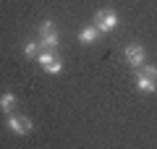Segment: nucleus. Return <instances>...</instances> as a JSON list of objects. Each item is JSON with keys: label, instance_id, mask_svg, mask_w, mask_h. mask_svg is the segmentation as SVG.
<instances>
[{"label": "nucleus", "instance_id": "obj_1", "mask_svg": "<svg viewBox=\"0 0 157 149\" xmlns=\"http://www.w3.org/2000/svg\"><path fill=\"white\" fill-rule=\"evenodd\" d=\"M136 89L139 92H144V94H152L157 89V68L155 66H141V68H136Z\"/></svg>", "mask_w": 157, "mask_h": 149}, {"label": "nucleus", "instance_id": "obj_4", "mask_svg": "<svg viewBox=\"0 0 157 149\" xmlns=\"http://www.w3.org/2000/svg\"><path fill=\"white\" fill-rule=\"evenodd\" d=\"M123 55H126V63H128L131 68H141L144 60H147V50L141 47V44H126Z\"/></svg>", "mask_w": 157, "mask_h": 149}, {"label": "nucleus", "instance_id": "obj_2", "mask_svg": "<svg viewBox=\"0 0 157 149\" xmlns=\"http://www.w3.org/2000/svg\"><path fill=\"white\" fill-rule=\"evenodd\" d=\"M6 123H8V128H11L16 136H26V133H32V128H34V123L29 120L26 115H13V113H8Z\"/></svg>", "mask_w": 157, "mask_h": 149}, {"label": "nucleus", "instance_id": "obj_3", "mask_svg": "<svg viewBox=\"0 0 157 149\" xmlns=\"http://www.w3.org/2000/svg\"><path fill=\"white\" fill-rule=\"evenodd\" d=\"M94 26L100 29L102 34H107V32H113V29L118 26V16L110 11V8H102V11H97V16H94Z\"/></svg>", "mask_w": 157, "mask_h": 149}, {"label": "nucleus", "instance_id": "obj_7", "mask_svg": "<svg viewBox=\"0 0 157 149\" xmlns=\"http://www.w3.org/2000/svg\"><path fill=\"white\" fill-rule=\"evenodd\" d=\"M100 29H97L94 26V24H92V26H84V29H81V34H78V39H81V42H84V44H89V42H94V39L97 37H100Z\"/></svg>", "mask_w": 157, "mask_h": 149}, {"label": "nucleus", "instance_id": "obj_5", "mask_svg": "<svg viewBox=\"0 0 157 149\" xmlns=\"http://www.w3.org/2000/svg\"><path fill=\"white\" fill-rule=\"evenodd\" d=\"M39 66L45 68L47 73H52V76H55V73H60V71H63V63L58 60L55 55H52L50 50H47V52H39Z\"/></svg>", "mask_w": 157, "mask_h": 149}, {"label": "nucleus", "instance_id": "obj_8", "mask_svg": "<svg viewBox=\"0 0 157 149\" xmlns=\"http://www.w3.org/2000/svg\"><path fill=\"white\" fill-rule=\"evenodd\" d=\"M13 107H16V94H3V97H0V110L13 113Z\"/></svg>", "mask_w": 157, "mask_h": 149}, {"label": "nucleus", "instance_id": "obj_9", "mask_svg": "<svg viewBox=\"0 0 157 149\" xmlns=\"http://www.w3.org/2000/svg\"><path fill=\"white\" fill-rule=\"evenodd\" d=\"M24 55H26V58H37L39 55V44L37 42H26V44H24Z\"/></svg>", "mask_w": 157, "mask_h": 149}, {"label": "nucleus", "instance_id": "obj_6", "mask_svg": "<svg viewBox=\"0 0 157 149\" xmlns=\"http://www.w3.org/2000/svg\"><path fill=\"white\" fill-rule=\"evenodd\" d=\"M58 44H60V37L55 34V29L47 34H42V42H39V50H55Z\"/></svg>", "mask_w": 157, "mask_h": 149}, {"label": "nucleus", "instance_id": "obj_10", "mask_svg": "<svg viewBox=\"0 0 157 149\" xmlns=\"http://www.w3.org/2000/svg\"><path fill=\"white\" fill-rule=\"evenodd\" d=\"M52 29H55V24H52V21H42V24H39V37L47 34V32H52Z\"/></svg>", "mask_w": 157, "mask_h": 149}]
</instances>
